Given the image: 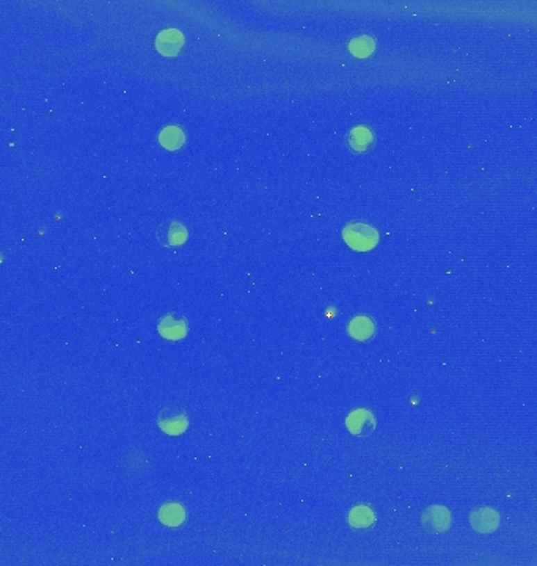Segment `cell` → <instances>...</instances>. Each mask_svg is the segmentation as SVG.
Returning <instances> with one entry per match:
<instances>
[{
	"label": "cell",
	"instance_id": "obj_1",
	"mask_svg": "<svg viewBox=\"0 0 537 566\" xmlns=\"http://www.w3.org/2000/svg\"><path fill=\"white\" fill-rule=\"evenodd\" d=\"M342 238L354 250L366 252L377 244L379 234L376 228L363 224V222H351V224L344 227Z\"/></svg>",
	"mask_w": 537,
	"mask_h": 566
},
{
	"label": "cell",
	"instance_id": "obj_2",
	"mask_svg": "<svg viewBox=\"0 0 537 566\" xmlns=\"http://www.w3.org/2000/svg\"><path fill=\"white\" fill-rule=\"evenodd\" d=\"M158 423L160 426V430L167 432V435L178 436V435H181V432L185 431L189 420H187L185 412L181 411V409L165 407V409H162L159 414Z\"/></svg>",
	"mask_w": 537,
	"mask_h": 566
},
{
	"label": "cell",
	"instance_id": "obj_3",
	"mask_svg": "<svg viewBox=\"0 0 537 566\" xmlns=\"http://www.w3.org/2000/svg\"><path fill=\"white\" fill-rule=\"evenodd\" d=\"M156 238L165 247H176L185 243L187 230L178 220H167L156 230Z\"/></svg>",
	"mask_w": 537,
	"mask_h": 566
},
{
	"label": "cell",
	"instance_id": "obj_4",
	"mask_svg": "<svg viewBox=\"0 0 537 566\" xmlns=\"http://www.w3.org/2000/svg\"><path fill=\"white\" fill-rule=\"evenodd\" d=\"M423 526L433 533H443L451 526V513L445 507H431L424 511Z\"/></svg>",
	"mask_w": 537,
	"mask_h": 566
},
{
	"label": "cell",
	"instance_id": "obj_5",
	"mask_svg": "<svg viewBox=\"0 0 537 566\" xmlns=\"http://www.w3.org/2000/svg\"><path fill=\"white\" fill-rule=\"evenodd\" d=\"M183 33L176 29H167L162 30L156 38V47L158 51L165 57H174L183 47Z\"/></svg>",
	"mask_w": 537,
	"mask_h": 566
},
{
	"label": "cell",
	"instance_id": "obj_6",
	"mask_svg": "<svg viewBox=\"0 0 537 566\" xmlns=\"http://www.w3.org/2000/svg\"><path fill=\"white\" fill-rule=\"evenodd\" d=\"M470 524L479 533H492L499 526V515L492 508H478L470 515Z\"/></svg>",
	"mask_w": 537,
	"mask_h": 566
},
{
	"label": "cell",
	"instance_id": "obj_7",
	"mask_svg": "<svg viewBox=\"0 0 537 566\" xmlns=\"http://www.w3.org/2000/svg\"><path fill=\"white\" fill-rule=\"evenodd\" d=\"M347 428L351 430L352 435L355 436H367L371 435L376 428V420H374V415L366 411V409H357L347 417Z\"/></svg>",
	"mask_w": 537,
	"mask_h": 566
},
{
	"label": "cell",
	"instance_id": "obj_8",
	"mask_svg": "<svg viewBox=\"0 0 537 566\" xmlns=\"http://www.w3.org/2000/svg\"><path fill=\"white\" fill-rule=\"evenodd\" d=\"M346 140L354 153H366L374 145V132L366 126H357L349 131Z\"/></svg>",
	"mask_w": 537,
	"mask_h": 566
},
{
	"label": "cell",
	"instance_id": "obj_9",
	"mask_svg": "<svg viewBox=\"0 0 537 566\" xmlns=\"http://www.w3.org/2000/svg\"><path fill=\"white\" fill-rule=\"evenodd\" d=\"M159 332L168 340H179L187 332V324L184 318H179L176 315H167L159 323Z\"/></svg>",
	"mask_w": 537,
	"mask_h": 566
},
{
	"label": "cell",
	"instance_id": "obj_10",
	"mask_svg": "<svg viewBox=\"0 0 537 566\" xmlns=\"http://www.w3.org/2000/svg\"><path fill=\"white\" fill-rule=\"evenodd\" d=\"M376 332V326H374V321L367 316H357L349 323V334H351L354 339L365 341Z\"/></svg>",
	"mask_w": 537,
	"mask_h": 566
},
{
	"label": "cell",
	"instance_id": "obj_11",
	"mask_svg": "<svg viewBox=\"0 0 537 566\" xmlns=\"http://www.w3.org/2000/svg\"><path fill=\"white\" fill-rule=\"evenodd\" d=\"M159 142L160 145L167 149H178L179 147L184 145L185 136L184 131L179 128V126H165L164 129L160 131L159 134Z\"/></svg>",
	"mask_w": 537,
	"mask_h": 566
},
{
	"label": "cell",
	"instance_id": "obj_12",
	"mask_svg": "<svg viewBox=\"0 0 537 566\" xmlns=\"http://www.w3.org/2000/svg\"><path fill=\"white\" fill-rule=\"evenodd\" d=\"M160 521L165 524V526L176 527L179 524H183L185 519V511L181 507L179 503H167L160 508Z\"/></svg>",
	"mask_w": 537,
	"mask_h": 566
},
{
	"label": "cell",
	"instance_id": "obj_13",
	"mask_svg": "<svg viewBox=\"0 0 537 566\" xmlns=\"http://www.w3.org/2000/svg\"><path fill=\"white\" fill-rule=\"evenodd\" d=\"M349 522H351L352 527L357 528H365L370 527L374 522V513L371 508L367 507H357L351 511V516H349Z\"/></svg>",
	"mask_w": 537,
	"mask_h": 566
},
{
	"label": "cell",
	"instance_id": "obj_14",
	"mask_svg": "<svg viewBox=\"0 0 537 566\" xmlns=\"http://www.w3.org/2000/svg\"><path fill=\"white\" fill-rule=\"evenodd\" d=\"M374 51V41L370 37H358L351 43V52L357 57H367Z\"/></svg>",
	"mask_w": 537,
	"mask_h": 566
}]
</instances>
